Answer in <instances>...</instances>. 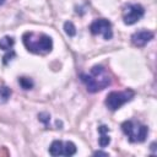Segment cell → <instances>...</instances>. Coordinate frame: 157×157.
Masks as SVG:
<instances>
[{
	"label": "cell",
	"mask_w": 157,
	"mask_h": 157,
	"mask_svg": "<svg viewBox=\"0 0 157 157\" xmlns=\"http://www.w3.org/2000/svg\"><path fill=\"white\" fill-rule=\"evenodd\" d=\"M80 77L81 81L86 85L87 91L91 93H96L98 91L104 90L112 82L108 71L101 65L93 66L88 74H81Z\"/></svg>",
	"instance_id": "obj_1"
},
{
	"label": "cell",
	"mask_w": 157,
	"mask_h": 157,
	"mask_svg": "<svg viewBox=\"0 0 157 157\" xmlns=\"http://www.w3.org/2000/svg\"><path fill=\"white\" fill-rule=\"evenodd\" d=\"M23 44L28 52L34 54H47L53 49V39L47 34L27 32L23 34Z\"/></svg>",
	"instance_id": "obj_2"
},
{
	"label": "cell",
	"mask_w": 157,
	"mask_h": 157,
	"mask_svg": "<svg viewBox=\"0 0 157 157\" xmlns=\"http://www.w3.org/2000/svg\"><path fill=\"white\" fill-rule=\"evenodd\" d=\"M124 134L129 137L131 142H142L146 140L148 134V128L134 120H126L121 124Z\"/></svg>",
	"instance_id": "obj_3"
},
{
	"label": "cell",
	"mask_w": 157,
	"mask_h": 157,
	"mask_svg": "<svg viewBox=\"0 0 157 157\" xmlns=\"http://www.w3.org/2000/svg\"><path fill=\"white\" fill-rule=\"evenodd\" d=\"M134 91L131 90H125V91H113L110 93H108L107 98H105V105L110 109V110H117L119 109L121 105H124L126 102L131 101L134 98Z\"/></svg>",
	"instance_id": "obj_4"
},
{
	"label": "cell",
	"mask_w": 157,
	"mask_h": 157,
	"mask_svg": "<svg viewBox=\"0 0 157 157\" xmlns=\"http://www.w3.org/2000/svg\"><path fill=\"white\" fill-rule=\"evenodd\" d=\"M145 15V9L139 4H129L123 10V20L125 25H134L142 18Z\"/></svg>",
	"instance_id": "obj_5"
},
{
	"label": "cell",
	"mask_w": 157,
	"mask_h": 157,
	"mask_svg": "<svg viewBox=\"0 0 157 157\" xmlns=\"http://www.w3.org/2000/svg\"><path fill=\"white\" fill-rule=\"evenodd\" d=\"M90 31L94 36H97V34L103 36V38L107 39V40L113 37L112 23L105 18H98V20L93 21L90 26Z\"/></svg>",
	"instance_id": "obj_6"
},
{
	"label": "cell",
	"mask_w": 157,
	"mask_h": 157,
	"mask_svg": "<svg viewBox=\"0 0 157 157\" xmlns=\"http://www.w3.org/2000/svg\"><path fill=\"white\" fill-rule=\"evenodd\" d=\"M155 34L153 32L151 31H147V29H142V31H137L135 32L132 36H131V42L136 47H145L148 42H151L153 39Z\"/></svg>",
	"instance_id": "obj_7"
},
{
	"label": "cell",
	"mask_w": 157,
	"mask_h": 157,
	"mask_svg": "<svg viewBox=\"0 0 157 157\" xmlns=\"http://www.w3.org/2000/svg\"><path fill=\"white\" fill-rule=\"evenodd\" d=\"M49 153L54 157L56 156H64V142L60 140H55L52 142L49 147Z\"/></svg>",
	"instance_id": "obj_8"
},
{
	"label": "cell",
	"mask_w": 157,
	"mask_h": 157,
	"mask_svg": "<svg viewBox=\"0 0 157 157\" xmlns=\"http://www.w3.org/2000/svg\"><path fill=\"white\" fill-rule=\"evenodd\" d=\"M98 131H99V134H101V137H99V140H98L99 146H101V147H105V146H108L109 142H110V137L108 136V131H109L108 126H105V125H101V126L98 128Z\"/></svg>",
	"instance_id": "obj_9"
},
{
	"label": "cell",
	"mask_w": 157,
	"mask_h": 157,
	"mask_svg": "<svg viewBox=\"0 0 157 157\" xmlns=\"http://www.w3.org/2000/svg\"><path fill=\"white\" fill-rule=\"evenodd\" d=\"M13 44H15V40H13L12 37L6 36V37H2V38L0 39V49H2V50H5V52L12 50Z\"/></svg>",
	"instance_id": "obj_10"
},
{
	"label": "cell",
	"mask_w": 157,
	"mask_h": 157,
	"mask_svg": "<svg viewBox=\"0 0 157 157\" xmlns=\"http://www.w3.org/2000/svg\"><path fill=\"white\" fill-rule=\"evenodd\" d=\"M76 153V145L71 141L64 142V156H72Z\"/></svg>",
	"instance_id": "obj_11"
},
{
	"label": "cell",
	"mask_w": 157,
	"mask_h": 157,
	"mask_svg": "<svg viewBox=\"0 0 157 157\" xmlns=\"http://www.w3.org/2000/svg\"><path fill=\"white\" fill-rule=\"evenodd\" d=\"M11 96V90L6 86H0V103H6Z\"/></svg>",
	"instance_id": "obj_12"
},
{
	"label": "cell",
	"mask_w": 157,
	"mask_h": 157,
	"mask_svg": "<svg viewBox=\"0 0 157 157\" xmlns=\"http://www.w3.org/2000/svg\"><path fill=\"white\" fill-rule=\"evenodd\" d=\"M64 31H65V33H66L69 37H74V36L76 34V27H75L74 23L70 22V21H67V22L64 23Z\"/></svg>",
	"instance_id": "obj_13"
},
{
	"label": "cell",
	"mask_w": 157,
	"mask_h": 157,
	"mask_svg": "<svg viewBox=\"0 0 157 157\" xmlns=\"http://www.w3.org/2000/svg\"><path fill=\"white\" fill-rule=\"evenodd\" d=\"M18 83L23 90H31L33 87V81L28 77H20L18 78Z\"/></svg>",
	"instance_id": "obj_14"
},
{
	"label": "cell",
	"mask_w": 157,
	"mask_h": 157,
	"mask_svg": "<svg viewBox=\"0 0 157 157\" xmlns=\"http://www.w3.org/2000/svg\"><path fill=\"white\" fill-rule=\"evenodd\" d=\"M38 118L42 123H44L45 126H48V123H49V119H50V115L48 113H40V114H38Z\"/></svg>",
	"instance_id": "obj_15"
},
{
	"label": "cell",
	"mask_w": 157,
	"mask_h": 157,
	"mask_svg": "<svg viewBox=\"0 0 157 157\" xmlns=\"http://www.w3.org/2000/svg\"><path fill=\"white\" fill-rule=\"evenodd\" d=\"M13 56H15V52H13V50L6 52V54L4 55V64H7V61H9V60H11Z\"/></svg>",
	"instance_id": "obj_16"
},
{
	"label": "cell",
	"mask_w": 157,
	"mask_h": 157,
	"mask_svg": "<svg viewBox=\"0 0 157 157\" xmlns=\"http://www.w3.org/2000/svg\"><path fill=\"white\" fill-rule=\"evenodd\" d=\"M94 155H103V156H108V153H107V152H101V151L94 152Z\"/></svg>",
	"instance_id": "obj_17"
},
{
	"label": "cell",
	"mask_w": 157,
	"mask_h": 157,
	"mask_svg": "<svg viewBox=\"0 0 157 157\" xmlns=\"http://www.w3.org/2000/svg\"><path fill=\"white\" fill-rule=\"evenodd\" d=\"M5 4V0H0V5H4Z\"/></svg>",
	"instance_id": "obj_18"
}]
</instances>
